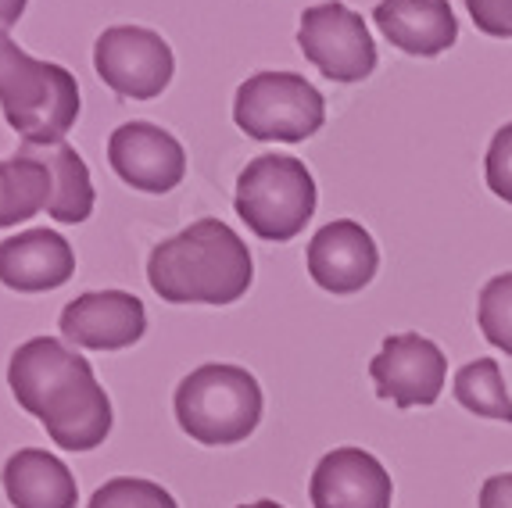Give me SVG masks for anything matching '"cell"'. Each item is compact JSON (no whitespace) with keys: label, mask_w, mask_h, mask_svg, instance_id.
Here are the masks:
<instances>
[{"label":"cell","mask_w":512,"mask_h":508,"mask_svg":"<svg viewBox=\"0 0 512 508\" xmlns=\"http://www.w3.org/2000/svg\"><path fill=\"white\" fill-rule=\"evenodd\" d=\"M11 394L65 451H94L111 433V401L94 365L54 337H33L11 355Z\"/></svg>","instance_id":"cell-1"},{"label":"cell","mask_w":512,"mask_h":508,"mask_svg":"<svg viewBox=\"0 0 512 508\" xmlns=\"http://www.w3.org/2000/svg\"><path fill=\"white\" fill-rule=\"evenodd\" d=\"M255 280L248 244L222 219H197L147 258V283L169 305H233Z\"/></svg>","instance_id":"cell-2"},{"label":"cell","mask_w":512,"mask_h":508,"mask_svg":"<svg viewBox=\"0 0 512 508\" xmlns=\"http://www.w3.org/2000/svg\"><path fill=\"white\" fill-rule=\"evenodd\" d=\"M36 212L72 226L94 212L90 169L65 140L22 144L15 158L0 161V226H18Z\"/></svg>","instance_id":"cell-3"},{"label":"cell","mask_w":512,"mask_h":508,"mask_svg":"<svg viewBox=\"0 0 512 508\" xmlns=\"http://www.w3.org/2000/svg\"><path fill=\"white\" fill-rule=\"evenodd\" d=\"M0 108L26 144H61L76 126L79 83L69 68L29 58L0 29Z\"/></svg>","instance_id":"cell-4"},{"label":"cell","mask_w":512,"mask_h":508,"mask_svg":"<svg viewBox=\"0 0 512 508\" xmlns=\"http://www.w3.org/2000/svg\"><path fill=\"white\" fill-rule=\"evenodd\" d=\"M262 387L240 365H201L176 387V419L190 441L240 444L262 423Z\"/></svg>","instance_id":"cell-5"},{"label":"cell","mask_w":512,"mask_h":508,"mask_svg":"<svg viewBox=\"0 0 512 508\" xmlns=\"http://www.w3.org/2000/svg\"><path fill=\"white\" fill-rule=\"evenodd\" d=\"M233 204L255 237L283 244L316 215V179L291 154H258L240 172Z\"/></svg>","instance_id":"cell-6"},{"label":"cell","mask_w":512,"mask_h":508,"mask_svg":"<svg viewBox=\"0 0 512 508\" xmlns=\"http://www.w3.org/2000/svg\"><path fill=\"white\" fill-rule=\"evenodd\" d=\"M233 119L251 140L301 144L326 122V101L298 72H258L240 83Z\"/></svg>","instance_id":"cell-7"},{"label":"cell","mask_w":512,"mask_h":508,"mask_svg":"<svg viewBox=\"0 0 512 508\" xmlns=\"http://www.w3.org/2000/svg\"><path fill=\"white\" fill-rule=\"evenodd\" d=\"M298 47L333 83H359L376 68V43L366 22L341 0L316 4L301 15Z\"/></svg>","instance_id":"cell-8"},{"label":"cell","mask_w":512,"mask_h":508,"mask_svg":"<svg viewBox=\"0 0 512 508\" xmlns=\"http://www.w3.org/2000/svg\"><path fill=\"white\" fill-rule=\"evenodd\" d=\"M97 76L129 101H151L172 83V51L158 33L144 26H111L97 36Z\"/></svg>","instance_id":"cell-9"},{"label":"cell","mask_w":512,"mask_h":508,"mask_svg":"<svg viewBox=\"0 0 512 508\" xmlns=\"http://www.w3.org/2000/svg\"><path fill=\"white\" fill-rule=\"evenodd\" d=\"M376 394L394 408H430L441 398L448 380V358L430 337L419 333H394L384 340L380 355L369 362Z\"/></svg>","instance_id":"cell-10"},{"label":"cell","mask_w":512,"mask_h":508,"mask_svg":"<svg viewBox=\"0 0 512 508\" xmlns=\"http://www.w3.org/2000/svg\"><path fill=\"white\" fill-rule=\"evenodd\" d=\"M108 161L115 176L144 194H169L187 176L180 140L151 122H126L108 136Z\"/></svg>","instance_id":"cell-11"},{"label":"cell","mask_w":512,"mask_h":508,"mask_svg":"<svg viewBox=\"0 0 512 508\" xmlns=\"http://www.w3.org/2000/svg\"><path fill=\"white\" fill-rule=\"evenodd\" d=\"M61 337L86 351L133 348L147 330L144 301L126 290H90L61 312Z\"/></svg>","instance_id":"cell-12"},{"label":"cell","mask_w":512,"mask_h":508,"mask_svg":"<svg viewBox=\"0 0 512 508\" xmlns=\"http://www.w3.org/2000/svg\"><path fill=\"white\" fill-rule=\"evenodd\" d=\"M380 269V251L369 229L359 222L337 219L326 222L316 237L308 240V276L326 294L348 297L369 287Z\"/></svg>","instance_id":"cell-13"},{"label":"cell","mask_w":512,"mask_h":508,"mask_svg":"<svg viewBox=\"0 0 512 508\" xmlns=\"http://www.w3.org/2000/svg\"><path fill=\"white\" fill-rule=\"evenodd\" d=\"M312 508H391L394 483L380 458L362 448H333L308 483Z\"/></svg>","instance_id":"cell-14"},{"label":"cell","mask_w":512,"mask_h":508,"mask_svg":"<svg viewBox=\"0 0 512 508\" xmlns=\"http://www.w3.org/2000/svg\"><path fill=\"white\" fill-rule=\"evenodd\" d=\"M72 272V244L54 229H26L18 237L0 240V283L18 294L58 290L72 280Z\"/></svg>","instance_id":"cell-15"},{"label":"cell","mask_w":512,"mask_h":508,"mask_svg":"<svg viewBox=\"0 0 512 508\" xmlns=\"http://www.w3.org/2000/svg\"><path fill=\"white\" fill-rule=\"evenodd\" d=\"M373 22L398 51L416 58H437L459 40V22L448 0H380Z\"/></svg>","instance_id":"cell-16"},{"label":"cell","mask_w":512,"mask_h":508,"mask_svg":"<svg viewBox=\"0 0 512 508\" xmlns=\"http://www.w3.org/2000/svg\"><path fill=\"white\" fill-rule=\"evenodd\" d=\"M4 494L15 508H76V476L61 458L22 448L4 466Z\"/></svg>","instance_id":"cell-17"},{"label":"cell","mask_w":512,"mask_h":508,"mask_svg":"<svg viewBox=\"0 0 512 508\" xmlns=\"http://www.w3.org/2000/svg\"><path fill=\"white\" fill-rule=\"evenodd\" d=\"M452 390H455V401H459L466 412L512 423V398H509V390H505L502 369H498L495 358L466 362L459 373H455Z\"/></svg>","instance_id":"cell-18"},{"label":"cell","mask_w":512,"mask_h":508,"mask_svg":"<svg viewBox=\"0 0 512 508\" xmlns=\"http://www.w3.org/2000/svg\"><path fill=\"white\" fill-rule=\"evenodd\" d=\"M477 326L491 348L512 355V272L487 280L477 301Z\"/></svg>","instance_id":"cell-19"},{"label":"cell","mask_w":512,"mask_h":508,"mask_svg":"<svg viewBox=\"0 0 512 508\" xmlns=\"http://www.w3.org/2000/svg\"><path fill=\"white\" fill-rule=\"evenodd\" d=\"M86 508H180L162 483L140 480V476H115L97 487Z\"/></svg>","instance_id":"cell-20"},{"label":"cell","mask_w":512,"mask_h":508,"mask_svg":"<svg viewBox=\"0 0 512 508\" xmlns=\"http://www.w3.org/2000/svg\"><path fill=\"white\" fill-rule=\"evenodd\" d=\"M484 176L491 194L502 197L505 204H512V122L491 136V147H487L484 158Z\"/></svg>","instance_id":"cell-21"},{"label":"cell","mask_w":512,"mask_h":508,"mask_svg":"<svg viewBox=\"0 0 512 508\" xmlns=\"http://www.w3.org/2000/svg\"><path fill=\"white\" fill-rule=\"evenodd\" d=\"M473 26L487 36L509 40L512 36V0H466Z\"/></svg>","instance_id":"cell-22"},{"label":"cell","mask_w":512,"mask_h":508,"mask_svg":"<svg viewBox=\"0 0 512 508\" xmlns=\"http://www.w3.org/2000/svg\"><path fill=\"white\" fill-rule=\"evenodd\" d=\"M480 508H512V473L487 476L480 487Z\"/></svg>","instance_id":"cell-23"},{"label":"cell","mask_w":512,"mask_h":508,"mask_svg":"<svg viewBox=\"0 0 512 508\" xmlns=\"http://www.w3.org/2000/svg\"><path fill=\"white\" fill-rule=\"evenodd\" d=\"M26 4H29V0H0V29H4V33L15 26L18 18H22Z\"/></svg>","instance_id":"cell-24"},{"label":"cell","mask_w":512,"mask_h":508,"mask_svg":"<svg viewBox=\"0 0 512 508\" xmlns=\"http://www.w3.org/2000/svg\"><path fill=\"white\" fill-rule=\"evenodd\" d=\"M237 508H283V505H280V501L262 498V501H251V505H237Z\"/></svg>","instance_id":"cell-25"}]
</instances>
